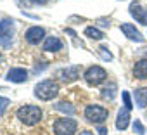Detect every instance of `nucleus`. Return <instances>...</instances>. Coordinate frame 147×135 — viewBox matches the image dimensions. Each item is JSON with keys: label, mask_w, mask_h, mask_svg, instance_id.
<instances>
[{"label": "nucleus", "mask_w": 147, "mask_h": 135, "mask_svg": "<svg viewBox=\"0 0 147 135\" xmlns=\"http://www.w3.org/2000/svg\"><path fill=\"white\" fill-rule=\"evenodd\" d=\"M16 118L26 126H35L42 119V109L33 104H24L16 111Z\"/></svg>", "instance_id": "obj_1"}, {"label": "nucleus", "mask_w": 147, "mask_h": 135, "mask_svg": "<svg viewBox=\"0 0 147 135\" xmlns=\"http://www.w3.org/2000/svg\"><path fill=\"white\" fill-rule=\"evenodd\" d=\"M31 4L33 5H45V4H49V0H31Z\"/></svg>", "instance_id": "obj_23"}, {"label": "nucleus", "mask_w": 147, "mask_h": 135, "mask_svg": "<svg viewBox=\"0 0 147 135\" xmlns=\"http://www.w3.org/2000/svg\"><path fill=\"white\" fill-rule=\"evenodd\" d=\"M7 80L12 83H24L28 80V71L24 68H11L7 71Z\"/></svg>", "instance_id": "obj_11"}, {"label": "nucleus", "mask_w": 147, "mask_h": 135, "mask_svg": "<svg viewBox=\"0 0 147 135\" xmlns=\"http://www.w3.org/2000/svg\"><path fill=\"white\" fill-rule=\"evenodd\" d=\"M9 106H11V101H9L7 97H2V95H0V114H4Z\"/></svg>", "instance_id": "obj_22"}, {"label": "nucleus", "mask_w": 147, "mask_h": 135, "mask_svg": "<svg viewBox=\"0 0 147 135\" xmlns=\"http://www.w3.org/2000/svg\"><path fill=\"white\" fill-rule=\"evenodd\" d=\"M99 133H100V135H107L109 132H107V128H106V126H99Z\"/></svg>", "instance_id": "obj_25"}, {"label": "nucleus", "mask_w": 147, "mask_h": 135, "mask_svg": "<svg viewBox=\"0 0 147 135\" xmlns=\"http://www.w3.org/2000/svg\"><path fill=\"white\" fill-rule=\"evenodd\" d=\"M99 24H100V26H107V28L111 26V23H109V19H99Z\"/></svg>", "instance_id": "obj_24"}, {"label": "nucleus", "mask_w": 147, "mask_h": 135, "mask_svg": "<svg viewBox=\"0 0 147 135\" xmlns=\"http://www.w3.org/2000/svg\"><path fill=\"white\" fill-rule=\"evenodd\" d=\"M133 76L137 80H147V57L138 59L133 66Z\"/></svg>", "instance_id": "obj_13"}, {"label": "nucleus", "mask_w": 147, "mask_h": 135, "mask_svg": "<svg viewBox=\"0 0 147 135\" xmlns=\"http://www.w3.org/2000/svg\"><path fill=\"white\" fill-rule=\"evenodd\" d=\"M97 54L100 55V59L102 61H113V54H111V50L106 47V45H100V47H97Z\"/></svg>", "instance_id": "obj_19"}, {"label": "nucleus", "mask_w": 147, "mask_h": 135, "mask_svg": "<svg viewBox=\"0 0 147 135\" xmlns=\"http://www.w3.org/2000/svg\"><path fill=\"white\" fill-rule=\"evenodd\" d=\"M45 30L42 28V26H31V28H28L26 30V33H24V40L30 43V45H38V43H42V42H45Z\"/></svg>", "instance_id": "obj_9"}, {"label": "nucleus", "mask_w": 147, "mask_h": 135, "mask_svg": "<svg viewBox=\"0 0 147 135\" xmlns=\"http://www.w3.org/2000/svg\"><path fill=\"white\" fill-rule=\"evenodd\" d=\"M85 36H88V38H92V40H102L104 38V31H100L97 26H88V28H85Z\"/></svg>", "instance_id": "obj_17"}, {"label": "nucleus", "mask_w": 147, "mask_h": 135, "mask_svg": "<svg viewBox=\"0 0 147 135\" xmlns=\"http://www.w3.org/2000/svg\"><path fill=\"white\" fill-rule=\"evenodd\" d=\"M83 80L90 87H99V85H102L107 80V71L104 70L102 66H97V64L88 66L85 70V73H83Z\"/></svg>", "instance_id": "obj_3"}, {"label": "nucleus", "mask_w": 147, "mask_h": 135, "mask_svg": "<svg viewBox=\"0 0 147 135\" xmlns=\"http://www.w3.org/2000/svg\"><path fill=\"white\" fill-rule=\"evenodd\" d=\"M83 116L87 121L90 123H95V125H102L107 116H109V111L104 107V106H99V104H88L83 111Z\"/></svg>", "instance_id": "obj_5"}, {"label": "nucleus", "mask_w": 147, "mask_h": 135, "mask_svg": "<svg viewBox=\"0 0 147 135\" xmlns=\"http://www.w3.org/2000/svg\"><path fill=\"white\" fill-rule=\"evenodd\" d=\"M128 12H130V16L138 23V24H142V26H147V7L144 5V4H140V2H131L130 5H128Z\"/></svg>", "instance_id": "obj_8"}, {"label": "nucleus", "mask_w": 147, "mask_h": 135, "mask_svg": "<svg viewBox=\"0 0 147 135\" xmlns=\"http://www.w3.org/2000/svg\"><path fill=\"white\" fill-rule=\"evenodd\" d=\"M78 135H94V133H92L90 130H83V132H80Z\"/></svg>", "instance_id": "obj_26"}, {"label": "nucleus", "mask_w": 147, "mask_h": 135, "mask_svg": "<svg viewBox=\"0 0 147 135\" xmlns=\"http://www.w3.org/2000/svg\"><path fill=\"white\" fill-rule=\"evenodd\" d=\"M59 95V83L52 78H47V80H42L35 85V97L40 99V101H52Z\"/></svg>", "instance_id": "obj_2"}, {"label": "nucleus", "mask_w": 147, "mask_h": 135, "mask_svg": "<svg viewBox=\"0 0 147 135\" xmlns=\"http://www.w3.org/2000/svg\"><path fill=\"white\" fill-rule=\"evenodd\" d=\"M133 132L138 133V135H144V133H145V126L142 125L140 119H135V121H133Z\"/></svg>", "instance_id": "obj_21"}, {"label": "nucleus", "mask_w": 147, "mask_h": 135, "mask_svg": "<svg viewBox=\"0 0 147 135\" xmlns=\"http://www.w3.org/2000/svg\"><path fill=\"white\" fill-rule=\"evenodd\" d=\"M121 97H123V104H125V107L130 111L131 107H133V102H131V97H130V92L128 90H123L121 92Z\"/></svg>", "instance_id": "obj_20"}, {"label": "nucleus", "mask_w": 147, "mask_h": 135, "mask_svg": "<svg viewBox=\"0 0 147 135\" xmlns=\"http://www.w3.org/2000/svg\"><path fill=\"white\" fill-rule=\"evenodd\" d=\"M14 38V19L4 18L0 21V47L9 49Z\"/></svg>", "instance_id": "obj_6"}, {"label": "nucleus", "mask_w": 147, "mask_h": 135, "mask_svg": "<svg viewBox=\"0 0 147 135\" xmlns=\"http://www.w3.org/2000/svg\"><path fill=\"white\" fill-rule=\"evenodd\" d=\"M42 49L45 52H59V50H62V42L57 36H47L43 45H42Z\"/></svg>", "instance_id": "obj_14"}, {"label": "nucleus", "mask_w": 147, "mask_h": 135, "mask_svg": "<svg viewBox=\"0 0 147 135\" xmlns=\"http://www.w3.org/2000/svg\"><path fill=\"white\" fill-rule=\"evenodd\" d=\"M100 92H102V97H104V99H107V101H113V99L116 97L118 85H116L114 82H109V83H107V85H106V87L100 90Z\"/></svg>", "instance_id": "obj_16"}, {"label": "nucleus", "mask_w": 147, "mask_h": 135, "mask_svg": "<svg viewBox=\"0 0 147 135\" xmlns=\"http://www.w3.org/2000/svg\"><path fill=\"white\" fill-rule=\"evenodd\" d=\"M52 130L55 135H75L78 130V121L73 119L71 116H62L54 121Z\"/></svg>", "instance_id": "obj_4"}, {"label": "nucleus", "mask_w": 147, "mask_h": 135, "mask_svg": "<svg viewBox=\"0 0 147 135\" xmlns=\"http://www.w3.org/2000/svg\"><path fill=\"white\" fill-rule=\"evenodd\" d=\"M119 30H121V33L128 38V40H131V42H137V43H142L144 40H145V36L135 28V24H131V23H121L119 24Z\"/></svg>", "instance_id": "obj_10"}, {"label": "nucleus", "mask_w": 147, "mask_h": 135, "mask_svg": "<svg viewBox=\"0 0 147 135\" xmlns=\"http://www.w3.org/2000/svg\"><path fill=\"white\" fill-rule=\"evenodd\" d=\"M80 73H82V66L80 64H73V66H66V68L57 70L55 76L62 83H73V82H76L80 78Z\"/></svg>", "instance_id": "obj_7"}, {"label": "nucleus", "mask_w": 147, "mask_h": 135, "mask_svg": "<svg viewBox=\"0 0 147 135\" xmlns=\"http://www.w3.org/2000/svg\"><path fill=\"white\" fill-rule=\"evenodd\" d=\"M130 119H131L130 111H128L126 107H121V109L118 111V116H116V128H118V130H126L128 125H130Z\"/></svg>", "instance_id": "obj_12"}, {"label": "nucleus", "mask_w": 147, "mask_h": 135, "mask_svg": "<svg viewBox=\"0 0 147 135\" xmlns=\"http://www.w3.org/2000/svg\"><path fill=\"white\" fill-rule=\"evenodd\" d=\"M133 97H135V104L138 109H144L147 107V87H140L133 92Z\"/></svg>", "instance_id": "obj_15"}, {"label": "nucleus", "mask_w": 147, "mask_h": 135, "mask_svg": "<svg viewBox=\"0 0 147 135\" xmlns=\"http://www.w3.org/2000/svg\"><path fill=\"white\" fill-rule=\"evenodd\" d=\"M54 109H55V111H62V113H66V114H75V113H76V109L73 107L71 104H67V102H57V104L54 106Z\"/></svg>", "instance_id": "obj_18"}, {"label": "nucleus", "mask_w": 147, "mask_h": 135, "mask_svg": "<svg viewBox=\"0 0 147 135\" xmlns=\"http://www.w3.org/2000/svg\"><path fill=\"white\" fill-rule=\"evenodd\" d=\"M2 61H4V57H2V54H0V64H2Z\"/></svg>", "instance_id": "obj_27"}]
</instances>
